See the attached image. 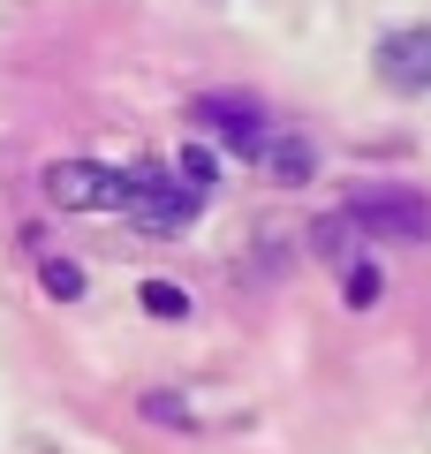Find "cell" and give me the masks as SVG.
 Segmentation results:
<instances>
[{
    "mask_svg": "<svg viewBox=\"0 0 431 454\" xmlns=\"http://www.w3.org/2000/svg\"><path fill=\"white\" fill-rule=\"evenodd\" d=\"M46 190L61 205L121 212L144 235H182L212 197V167L197 152H182V160H129V167H53Z\"/></svg>",
    "mask_w": 431,
    "mask_h": 454,
    "instance_id": "cell-1",
    "label": "cell"
},
{
    "mask_svg": "<svg viewBox=\"0 0 431 454\" xmlns=\"http://www.w3.org/2000/svg\"><path fill=\"white\" fill-rule=\"evenodd\" d=\"M386 76H394V83H431V31L386 38Z\"/></svg>",
    "mask_w": 431,
    "mask_h": 454,
    "instance_id": "cell-2",
    "label": "cell"
}]
</instances>
